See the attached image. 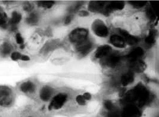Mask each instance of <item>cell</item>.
<instances>
[{
  "mask_svg": "<svg viewBox=\"0 0 159 117\" xmlns=\"http://www.w3.org/2000/svg\"><path fill=\"white\" fill-rule=\"evenodd\" d=\"M38 21V17L35 13H32L29 15L26 19V22L29 24H34Z\"/></svg>",
  "mask_w": 159,
  "mask_h": 117,
  "instance_id": "obj_25",
  "label": "cell"
},
{
  "mask_svg": "<svg viewBox=\"0 0 159 117\" xmlns=\"http://www.w3.org/2000/svg\"><path fill=\"white\" fill-rule=\"evenodd\" d=\"M110 43L118 48H123L125 47V42L123 38L117 35H113L110 37Z\"/></svg>",
  "mask_w": 159,
  "mask_h": 117,
  "instance_id": "obj_15",
  "label": "cell"
},
{
  "mask_svg": "<svg viewBox=\"0 0 159 117\" xmlns=\"http://www.w3.org/2000/svg\"><path fill=\"white\" fill-rule=\"evenodd\" d=\"M8 17L6 13L3 12L0 7V27L6 28L8 24Z\"/></svg>",
  "mask_w": 159,
  "mask_h": 117,
  "instance_id": "obj_21",
  "label": "cell"
},
{
  "mask_svg": "<svg viewBox=\"0 0 159 117\" xmlns=\"http://www.w3.org/2000/svg\"><path fill=\"white\" fill-rule=\"evenodd\" d=\"M11 50V46L7 42H5L0 47V54L2 57H7L10 54Z\"/></svg>",
  "mask_w": 159,
  "mask_h": 117,
  "instance_id": "obj_20",
  "label": "cell"
},
{
  "mask_svg": "<svg viewBox=\"0 0 159 117\" xmlns=\"http://www.w3.org/2000/svg\"><path fill=\"white\" fill-rule=\"evenodd\" d=\"M82 3H78L76 4V6H75V7L74 8V11L76 12V11H78L80 9V8L82 7Z\"/></svg>",
  "mask_w": 159,
  "mask_h": 117,
  "instance_id": "obj_36",
  "label": "cell"
},
{
  "mask_svg": "<svg viewBox=\"0 0 159 117\" xmlns=\"http://www.w3.org/2000/svg\"><path fill=\"white\" fill-rule=\"evenodd\" d=\"M72 20V17L71 15H69L66 17L65 20V24H69V23H70V22Z\"/></svg>",
  "mask_w": 159,
  "mask_h": 117,
  "instance_id": "obj_34",
  "label": "cell"
},
{
  "mask_svg": "<svg viewBox=\"0 0 159 117\" xmlns=\"http://www.w3.org/2000/svg\"><path fill=\"white\" fill-rule=\"evenodd\" d=\"M129 2L133 6V7L137 8H140L145 6L147 2L144 1H130Z\"/></svg>",
  "mask_w": 159,
  "mask_h": 117,
  "instance_id": "obj_23",
  "label": "cell"
},
{
  "mask_svg": "<svg viewBox=\"0 0 159 117\" xmlns=\"http://www.w3.org/2000/svg\"><path fill=\"white\" fill-rule=\"evenodd\" d=\"M38 6L41 7L45 8H50L52 7L55 2L53 1H38Z\"/></svg>",
  "mask_w": 159,
  "mask_h": 117,
  "instance_id": "obj_22",
  "label": "cell"
},
{
  "mask_svg": "<svg viewBox=\"0 0 159 117\" xmlns=\"http://www.w3.org/2000/svg\"><path fill=\"white\" fill-rule=\"evenodd\" d=\"M76 100L78 103L80 105H86V100L84 99L82 95L77 96Z\"/></svg>",
  "mask_w": 159,
  "mask_h": 117,
  "instance_id": "obj_30",
  "label": "cell"
},
{
  "mask_svg": "<svg viewBox=\"0 0 159 117\" xmlns=\"http://www.w3.org/2000/svg\"><path fill=\"white\" fill-rule=\"evenodd\" d=\"M20 59L22 61H28L30 60V58L27 55H22Z\"/></svg>",
  "mask_w": 159,
  "mask_h": 117,
  "instance_id": "obj_38",
  "label": "cell"
},
{
  "mask_svg": "<svg viewBox=\"0 0 159 117\" xmlns=\"http://www.w3.org/2000/svg\"><path fill=\"white\" fill-rule=\"evenodd\" d=\"M147 68V66L144 62L142 60L138 59L131 62L130 68L132 72L136 73H143Z\"/></svg>",
  "mask_w": 159,
  "mask_h": 117,
  "instance_id": "obj_10",
  "label": "cell"
},
{
  "mask_svg": "<svg viewBox=\"0 0 159 117\" xmlns=\"http://www.w3.org/2000/svg\"><path fill=\"white\" fill-rule=\"evenodd\" d=\"M52 93V89L49 86H45L42 88L40 92V98L45 102L49 101Z\"/></svg>",
  "mask_w": 159,
  "mask_h": 117,
  "instance_id": "obj_17",
  "label": "cell"
},
{
  "mask_svg": "<svg viewBox=\"0 0 159 117\" xmlns=\"http://www.w3.org/2000/svg\"><path fill=\"white\" fill-rule=\"evenodd\" d=\"M92 30L96 35L101 37H106L109 34V30L107 26L100 19L94 20L92 24Z\"/></svg>",
  "mask_w": 159,
  "mask_h": 117,
  "instance_id": "obj_4",
  "label": "cell"
},
{
  "mask_svg": "<svg viewBox=\"0 0 159 117\" xmlns=\"http://www.w3.org/2000/svg\"><path fill=\"white\" fill-rule=\"evenodd\" d=\"M82 96H83V97L84 98V99H85L86 101H89V100H90V99H91V94L89 93H88V92L85 93L84 94V95Z\"/></svg>",
  "mask_w": 159,
  "mask_h": 117,
  "instance_id": "obj_33",
  "label": "cell"
},
{
  "mask_svg": "<svg viewBox=\"0 0 159 117\" xmlns=\"http://www.w3.org/2000/svg\"><path fill=\"white\" fill-rule=\"evenodd\" d=\"M144 53V50L141 48L137 47L129 52L126 56V57L129 60H130V62H132L138 59H139L141 57L143 56Z\"/></svg>",
  "mask_w": 159,
  "mask_h": 117,
  "instance_id": "obj_13",
  "label": "cell"
},
{
  "mask_svg": "<svg viewBox=\"0 0 159 117\" xmlns=\"http://www.w3.org/2000/svg\"><path fill=\"white\" fill-rule=\"evenodd\" d=\"M155 42V34L153 31H150L148 37L145 38V42L148 44H152Z\"/></svg>",
  "mask_w": 159,
  "mask_h": 117,
  "instance_id": "obj_26",
  "label": "cell"
},
{
  "mask_svg": "<svg viewBox=\"0 0 159 117\" xmlns=\"http://www.w3.org/2000/svg\"><path fill=\"white\" fill-rule=\"evenodd\" d=\"M146 14L147 16L148 17V18L149 19H150L151 20H154L156 19V13H155V11H154V10L152 7L148 8L146 10Z\"/></svg>",
  "mask_w": 159,
  "mask_h": 117,
  "instance_id": "obj_24",
  "label": "cell"
},
{
  "mask_svg": "<svg viewBox=\"0 0 159 117\" xmlns=\"http://www.w3.org/2000/svg\"><path fill=\"white\" fill-rule=\"evenodd\" d=\"M13 93L12 90L6 86H0V105L9 106L13 102Z\"/></svg>",
  "mask_w": 159,
  "mask_h": 117,
  "instance_id": "obj_2",
  "label": "cell"
},
{
  "mask_svg": "<svg viewBox=\"0 0 159 117\" xmlns=\"http://www.w3.org/2000/svg\"><path fill=\"white\" fill-rule=\"evenodd\" d=\"M106 2L105 1H91L88 6V9L91 12L102 13L104 9L106 6Z\"/></svg>",
  "mask_w": 159,
  "mask_h": 117,
  "instance_id": "obj_8",
  "label": "cell"
},
{
  "mask_svg": "<svg viewBox=\"0 0 159 117\" xmlns=\"http://www.w3.org/2000/svg\"><path fill=\"white\" fill-rule=\"evenodd\" d=\"M34 8V7L32 4H29V3H27V4H25L24 7H23V9L26 11H31L32 10V9Z\"/></svg>",
  "mask_w": 159,
  "mask_h": 117,
  "instance_id": "obj_32",
  "label": "cell"
},
{
  "mask_svg": "<svg viewBox=\"0 0 159 117\" xmlns=\"http://www.w3.org/2000/svg\"><path fill=\"white\" fill-rule=\"evenodd\" d=\"M119 32L125 42L130 45H134L139 42V39L138 37L130 35L129 33L125 30L119 29Z\"/></svg>",
  "mask_w": 159,
  "mask_h": 117,
  "instance_id": "obj_9",
  "label": "cell"
},
{
  "mask_svg": "<svg viewBox=\"0 0 159 117\" xmlns=\"http://www.w3.org/2000/svg\"><path fill=\"white\" fill-rule=\"evenodd\" d=\"M88 35V30L84 28H77L73 30L69 35V39L73 44L81 43L86 41Z\"/></svg>",
  "mask_w": 159,
  "mask_h": 117,
  "instance_id": "obj_3",
  "label": "cell"
},
{
  "mask_svg": "<svg viewBox=\"0 0 159 117\" xmlns=\"http://www.w3.org/2000/svg\"><path fill=\"white\" fill-rule=\"evenodd\" d=\"M79 15H80V16H81V17H87V16L89 15V13L86 11H84L83 10V11H80Z\"/></svg>",
  "mask_w": 159,
  "mask_h": 117,
  "instance_id": "obj_35",
  "label": "cell"
},
{
  "mask_svg": "<svg viewBox=\"0 0 159 117\" xmlns=\"http://www.w3.org/2000/svg\"><path fill=\"white\" fill-rule=\"evenodd\" d=\"M112 48L109 45H106L99 47L95 53V57L97 58H102L107 56L111 52Z\"/></svg>",
  "mask_w": 159,
  "mask_h": 117,
  "instance_id": "obj_12",
  "label": "cell"
},
{
  "mask_svg": "<svg viewBox=\"0 0 159 117\" xmlns=\"http://www.w3.org/2000/svg\"><path fill=\"white\" fill-rule=\"evenodd\" d=\"M121 60V56L118 53H113L110 54L109 57L106 59L105 64L106 66L110 67H115L120 63Z\"/></svg>",
  "mask_w": 159,
  "mask_h": 117,
  "instance_id": "obj_11",
  "label": "cell"
},
{
  "mask_svg": "<svg viewBox=\"0 0 159 117\" xmlns=\"http://www.w3.org/2000/svg\"><path fill=\"white\" fill-rule=\"evenodd\" d=\"M125 91H126V89H124V88L121 89L120 90V92H119V96L121 97V98L123 97L124 95H125Z\"/></svg>",
  "mask_w": 159,
  "mask_h": 117,
  "instance_id": "obj_37",
  "label": "cell"
},
{
  "mask_svg": "<svg viewBox=\"0 0 159 117\" xmlns=\"http://www.w3.org/2000/svg\"><path fill=\"white\" fill-rule=\"evenodd\" d=\"M20 48H21V49H24L25 48V45L23 44V45H21L20 46Z\"/></svg>",
  "mask_w": 159,
  "mask_h": 117,
  "instance_id": "obj_39",
  "label": "cell"
},
{
  "mask_svg": "<svg viewBox=\"0 0 159 117\" xmlns=\"http://www.w3.org/2000/svg\"><path fill=\"white\" fill-rule=\"evenodd\" d=\"M67 96L65 93H60L54 97L51 101L49 106L48 110H60L63 107L67 101Z\"/></svg>",
  "mask_w": 159,
  "mask_h": 117,
  "instance_id": "obj_5",
  "label": "cell"
},
{
  "mask_svg": "<svg viewBox=\"0 0 159 117\" xmlns=\"http://www.w3.org/2000/svg\"><path fill=\"white\" fill-rule=\"evenodd\" d=\"M108 117H121V113L119 110L115 108L113 110H109Z\"/></svg>",
  "mask_w": 159,
  "mask_h": 117,
  "instance_id": "obj_27",
  "label": "cell"
},
{
  "mask_svg": "<svg viewBox=\"0 0 159 117\" xmlns=\"http://www.w3.org/2000/svg\"><path fill=\"white\" fill-rule=\"evenodd\" d=\"M125 7V2L123 1H112L109 3L104 9L102 12L103 15H109L111 13L114 11L117 10H122Z\"/></svg>",
  "mask_w": 159,
  "mask_h": 117,
  "instance_id": "obj_7",
  "label": "cell"
},
{
  "mask_svg": "<svg viewBox=\"0 0 159 117\" xmlns=\"http://www.w3.org/2000/svg\"><path fill=\"white\" fill-rule=\"evenodd\" d=\"M104 106L106 110H113L115 108L114 105L113 104V103L110 101H105L104 102Z\"/></svg>",
  "mask_w": 159,
  "mask_h": 117,
  "instance_id": "obj_28",
  "label": "cell"
},
{
  "mask_svg": "<svg viewBox=\"0 0 159 117\" xmlns=\"http://www.w3.org/2000/svg\"><path fill=\"white\" fill-rule=\"evenodd\" d=\"M16 39L17 43L19 44V45H23V44L24 43V39L22 37V35L19 33L16 34Z\"/></svg>",
  "mask_w": 159,
  "mask_h": 117,
  "instance_id": "obj_31",
  "label": "cell"
},
{
  "mask_svg": "<svg viewBox=\"0 0 159 117\" xmlns=\"http://www.w3.org/2000/svg\"><path fill=\"white\" fill-rule=\"evenodd\" d=\"M147 90L146 88L141 83L138 84L137 86L129 90L126 93V95L124 97V101L126 102L132 103L136 101H138L142 95L144 93L145 91Z\"/></svg>",
  "mask_w": 159,
  "mask_h": 117,
  "instance_id": "obj_1",
  "label": "cell"
},
{
  "mask_svg": "<svg viewBox=\"0 0 159 117\" xmlns=\"http://www.w3.org/2000/svg\"><path fill=\"white\" fill-rule=\"evenodd\" d=\"M22 20V15L20 13L14 11L12 13V15L11 19L9 20V24L11 28L15 29V28H16L17 25L20 23Z\"/></svg>",
  "mask_w": 159,
  "mask_h": 117,
  "instance_id": "obj_18",
  "label": "cell"
},
{
  "mask_svg": "<svg viewBox=\"0 0 159 117\" xmlns=\"http://www.w3.org/2000/svg\"><path fill=\"white\" fill-rule=\"evenodd\" d=\"M141 112L137 106L129 104L126 106L121 112V117H141Z\"/></svg>",
  "mask_w": 159,
  "mask_h": 117,
  "instance_id": "obj_6",
  "label": "cell"
},
{
  "mask_svg": "<svg viewBox=\"0 0 159 117\" xmlns=\"http://www.w3.org/2000/svg\"><path fill=\"white\" fill-rule=\"evenodd\" d=\"M20 90L23 93H32L35 90V86L31 81H26L22 83Z\"/></svg>",
  "mask_w": 159,
  "mask_h": 117,
  "instance_id": "obj_19",
  "label": "cell"
},
{
  "mask_svg": "<svg viewBox=\"0 0 159 117\" xmlns=\"http://www.w3.org/2000/svg\"><path fill=\"white\" fill-rule=\"evenodd\" d=\"M134 81V74L131 70L124 74L121 78V82L123 86H127Z\"/></svg>",
  "mask_w": 159,
  "mask_h": 117,
  "instance_id": "obj_16",
  "label": "cell"
},
{
  "mask_svg": "<svg viewBox=\"0 0 159 117\" xmlns=\"http://www.w3.org/2000/svg\"><path fill=\"white\" fill-rule=\"evenodd\" d=\"M22 55L19 52H14L11 55V58L13 61H17L19 59H20L22 57Z\"/></svg>",
  "mask_w": 159,
  "mask_h": 117,
  "instance_id": "obj_29",
  "label": "cell"
},
{
  "mask_svg": "<svg viewBox=\"0 0 159 117\" xmlns=\"http://www.w3.org/2000/svg\"><path fill=\"white\" fill-rule=\"evenodd\" d=\"M91 48L92 43L87 40L76 45L77 51L82 55H87Z\"/></svg>",
  "mask_w": 159,
  "mask_h": 117,
  "instance_id": "obj_14",
  "label": "cell"
}]
</instances>
